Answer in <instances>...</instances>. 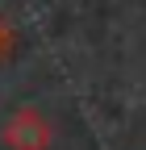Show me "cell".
Segmentation results:
<instances>
[{
    "label": "cell",
    "mask_w": 146,
    "mask_h": 150,
    "mask_svg": "<svg viewBox=\"0 0 146 150\" xmlns=\"http://www.w3.org/2000/svg\"><path fill=\"white\" fill-rule=\"evenodd\" d=\"M4 138H9L13 150H46L50 146V125L38 108H21V112H13Z\"/></svg>",
    "instance_id": "cell-1"
}]
</instances>
